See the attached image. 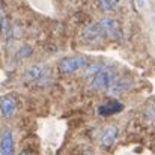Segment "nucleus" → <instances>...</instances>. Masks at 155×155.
Instances as JSON below:
<instances>
[{"label":"nucleus","mask_w":155,"mask_h":155,"mask_svg":"<svg viewBox=\"0 0 155 155\" xmlns=\"http://www.w3.org/2000/svg\"><path fill=\"white\" fill-rule=\"evenodd\" d=\"M87 65V59L83 56H71V57H63L57 63V69L62 74H74L78 69L84 68Z\"/></svg>","instance_id":"1"},{"label":"nucleus","mask_w":155,"mask_h":155,"mask_svg":"<svg viewBox=\"0 0 155 155\" xmlns=\"http://www.w3.org/2000/svg\"><path fill=\"white\" fill-rule=\"evenodd\" d=\"M100 27L103 30L104 36H108L114 41H120L122 39V30H120V26H119V21L114 20L113 17H108L105 15L100 20Z\"/></svg>","instance_id":"2"},{"label":"nucleus","mask_w":155,"mask_h":155,"mask_svg":"<svg viewBox=\"0 0 155 155\" xmlns=\"http://www.w3.org/2000/svg\"><path fill=\"white\" fill-rule=\"evenodd\" d=\"M111 83H113V72L105 68H101L97 72H94L91 78V87L94 91H105L111 86Z\"/></svg>","instance_id":"3"},{"label":"nucleus","mask_w":155,"mask_h":155,"mask_svg":"<svg viewBox=\"0 0 155 155\" xmlns=\"http://www.w3.org/2000/svg\"><path fill=\"white\" fill-rule=\"evenodd\" d=\"M103 38H104V33H103V30H101V27H100L98 23H91V24H87V26L83 29V32H81V39H83L86 44H97V42H100Z\"/></svg>","instance_id":"4"},{"label":"nucleus","mask_w":155,"mask_h":155,"mask_svg":"<svg viewBox=\"0 0 155 155\" xmlns=\"http://www.w3.org/2000/svg\"><path fill=\"white\" fill-rule=\"evenodd\" d=\"M17 111V100L12 95H5L0 98V113L5 117H12Z\"/></svg>","instance_id":"5"},{"label":"nucleus","mask_w":155,"mask_h":155,"mask_svg":"<svg viewBox=\"0 0 155 155\" xmlns=\"http://www.w3.org/2000/svg\"><path fill=\"white\" fill-rule=\"evenodd\" d=\"M0 151L3 155H14V136L9 128H5L0 139Z\"/></svg>","instance_id":"6"},{"label":"nucleus","mask_w":155,"mask_h":155,"mask_svg":"<svg viewBox=\"0 0 155 155\" xmlns=\"http://www.w3.org/2000/svg\"><path fill=\"white\" fill-rule=\"evenodd\" d=\"M117 134H119V128H117L116 125H108V127H105L104 131H103V134H101V137H100L101 145H103L104 148L111 146V145L116 142Z\"/></svg>","instance_id":"7"},{"label":"nucleus","mask_w":155,"mask_h":155,"mask_svg":"<svg viewBox=\"0 0 155 155\" xmlns=\"http://www.w3.org/2000/svg\"><path fill=\"white\" fill-rule=\"evenodd\" d=\"M122 110H124V104L117 100H110V101H107L105 104L98 107V113L101 116H111V114H116Z\"/></svg>","instance_id":"8"},{"label":"nucleus","mask_w":155,"mask_h":155,"mask_svg":"<svg viewBox=\"0 0 155 155\" xmlns=\"http://www.w3.org/2000/svg\"><path fill=\"white\" fill-rule=\"evenodd\" d=\"M47 72V68L44 65H32L26 69V74H24V78L27 81H36V80H41Z\"/></svg>","instance_id":"9"},{"label":"nucleus","mask_w":155,"mask_h":155,"mask_svg":"<svg viewBox=\"0 0 155 155\" xmlns=\"http://www.w3.org/2000/svg\"><path fill=\"white\" fill-rule=\"evenodd\" d=\"M97 3L101 8V11H104V12H111L119 5V0H97Z\"/></svg>","instance_id":"10"},{"label":"nucleus","mask_w":155,"mask_h":155,"mask_svg":"<svg viewBox=\"0 0 155 155\" xmlns=\"http://www.w3.org/2000/svg\"><path fill=\"white\" fill-rule=\"evenodd\" d=\"M130 86V83L128 81H116V83H111V86L108 87L111 92H120V91H124V89H127Z\"/></svg>","instance_id":"11"},{"label":"nucleus","mask_w":155,"mask_h":155,"mask_svg":"<svg viewBox=\"0 0 155 155\" xmlns=\"http://www.w3.org/2000/svg\"><path fill=\"white\" fill-rule=\"evenodd\" d=\"M8 30H9V23H8V18L3 17L0 20V32H2V35H6Z\"/></svg>","instance_id":"12"},{"label":"nucleus","mask_w":155,"mask_h":155,"mask_svg":"<svg viewBox=\"0 0 155 155\" xmlns=\"http://www.w3.org/2000/svg\"><path fill=\"white\" fill-rule=\"evenodd\" d=\"M30 53H32V48H30V47H27V45H26V47H24V48H21V50H20V53H18V54H20V56H21V57H23V56H29V54H30Z\"/></svg>","instance_id":"13"},{"label":"nucleus","mask_w":155,"mask_h":155,"mask_svg":"<svg viewBox=\"0 0 155 155\" xmlns=\"http://www.w3.org/2000/svg\"><path fill=\"white\" fill-rule=\"evenodd\" d=\"M3 17H5V5L0 2V20H2Z\"/></svg>","instance_id":"14"},{"label":"nucleus","mask_w":155,"mask_h":155,"mask_svg":"<svg viewBox=\"0 0 155 155\" xmlns=\"http://www.w3.org/2000/svg\"><path fill=\"white\" fill-rule=\"evenodd\" d=\"M20 155H35L32 151H29V149H24V151H21L20 152Z\"/></svg>","instance_id":"15"},{"label":"nucleus","mask_w":155,"mask_h":155,"mask_svg":"<svg viewBox=\"0 0 155 155\" xmlns=\"http://www.w3.org/2000/svg\"><path fill=\"white\" fill-rule=\"evenodd\" d=\"M0 155H3V154H2V151H0Z\"/></svg>","instance_id":"16"}]
</instances>
